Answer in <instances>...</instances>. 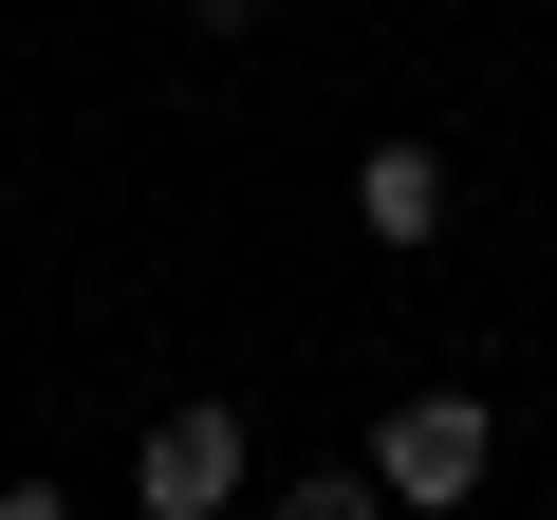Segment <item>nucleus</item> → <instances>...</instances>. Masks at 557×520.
Listing matches in <instances>:
<instances>
[{
	"label": "nucleus",
	"mask_w": 557,
	"mask_h": 520,
	"mask_svg": "<svg viewBox=\"0 0 557 520\" xmlns=\"http://www.w3.org/2000/svg\"><path fill=\"white\" fill-rule=\"evenodd\" d=\"M354 223H372L391 260H428V242H446V149H409V131L354 149Z\"/></svg>",
	"instance_id": "7ed1b4c3"
},
{
	"label": "nucleus",
	"mask_w": 557,
	"mask_h": 520,
	"mask_svg": "<svg viewBox=\"0 0 557 520\" xmlns=\"http://www.w3.org/2000/svg\"><path fill=\"white\" fill-rule=\"evenodd\" d=\"M131 502H149V520H242V502H260V428H242L223 391L149 409V446H131Z\"/></svg>",
	"instance_id": "f03ea898"
},
{
	"label": "nucleus",
	"mask_w": 557,
	"mask_h": 520,
	"mask_svg": "<svg viewBox=\"0 0 557 520\" xmlns=\"http://www.w3.org/2000/svg\"><path fill=\"white\" fill-rule=\"evenodd\" d=\"M186 20H260V0H186Z\"/></svg>",
	"instance_id": "423d86ee"
},
{
	"label": "nucleus",
	"mask_w": 557,
	"mask_h": 520,
	"mask_svg": "<svg viewBox=\"0 0 557 520\" xmlns=\"http://www.w3.org/2000/svg\"><path fill=\"white\" fill-rule=\"evenodd\" d=\"M260 520H409L391 483H372V446L354 465H298V483H260Z\"/></svg>",
	"instance_id": "20e7f679"
},
{
	"label": "nucleus",
	"mask_w": 557,
	"mask_h": 520,
	"mask_svg": "<svg viewBox=\"0 0 557 520\" xmlns=\"http://www.w3.org/2000/svg\"><path fill=\"white\" fill-rule=\"evenodd\" d=\"M483 465H502V409H483V391H391V409H372V483H391L409 520H465Z\"/></svg>",
	"instance_id": "f257e3e1"
},
{
	"label": "nucleus",
	"mask_w": 557,
	"mask_h": 520,
	"mask_svg": "<svg viewBox=\"0 0 557 520\" xmlns=\"http://www.w3.org/2000/svg\"><path fill=\"white\" fill-rule=\"evenodd\" d=\"M0 520H75V502H57V483H0Z\"/></svg>",
	"instance_id": "39448f33"
}]
</instances>
